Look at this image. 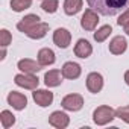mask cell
<instances>
[{"label": "cell", "mask_w": 129, "mask_h": 129, "mask_svg": "<svg viewBox=\"0 0 129 129\" xmlns=\"http://www.w3.org/2000/svg\"><path fill=\"white\" fill-rule=\"evenodd\" d=\"M61 72H62V76L66 79H78L81 76V73H82V69H81V66L78 62L69 61V62H66L62 66Z\"/></svg>", "instance_id": "30bf717a"}, {"label": "cell", "mask_w": 129, "mask_h": 129, "mask_svg": "<svg viewBox=\"0 0 129 129\" xmlns=\"http://www.w3.org/2000/svg\"><path fill=\"white\" fill-rule=\"evenodd\" d=\"M129 23V8H126L123 12H121V15L118 17V20H117V24L118 26H124V24H127Z\"/></svg>", "instance_id": "484cf974"}, {"label": "cell", "mask_w": 129, "mask_h": 129, "mask_svg": "<svg viewBox=\"0 0 129 129\" xmlns=\"http://www.w3.org/2000/svg\"><path fill=\"white\" fill-rule=\"evenodd\" d=\"M61 106L64 109H67V111H72V112H76L79 109H82L84 106V97L81 94H67L66 97H64L61 100Z\"/></svg>", "instance_id": "277c9868"}, {"label": "cell", "mask_w": 129, "mask_h": 129, "mask_svg": "<svg viewBox=\"0 0 129 129\" xmlns=\"http://www.w3.org/2000/svg\"><path fill=\"white\" fill-rule=\"evenodd\" d=\"M17 67H18V70H20V72H23V73H30V75H35V73H38V72L41 70V67H43V66H41L40 62L34 61V59L24 58V59H20V61H18Z\"/></svg>", "instance_id": "4fadbf2b"}, {"label": "cell", "mask_w": 129, "mask_h": 129, "mask_svg": "<svg viewBox=\"0 0 129 129\" xmlns=\"http://www.w3.org/2000/svg\"><path fill=\"white\" fill-rule=\"evenodd\" d=\"M38 62L41 64L43 67H49V66H52V64H55V61H56V58H55V52L52 50V49H49V47H44V49H41L40 52H38Z\"/></svg>", "instance_id": "e0dca14e"}, {"label": "cell", "mask_w": 129, "mask_h": 129, "mask_svg": "<svg viewBox=\"0 0 129 129\" xmlns=\"http://www.w3.org/2000/svg\"><path fill=\"white\" fill-rule=\"evenodd\" d=\"M91 9L105 17L117 15L118 12L129 8V0H87Z\"/></svg>", "instance_id": "6da1fadb"}, {"label": "cell", "mask_w": 129, "mask_h": 129, "mask_svg": "<svg viewBox=\"0 0 129 129\" xmlns=\"http://www.w3.org/2000/svg\"><path fill=\"white\" fill-rule=\"evenodd\" d=\"M87 88H88V91L93 93V94L100 93L102 88H103V76H102L100 73H97V72L90 73V75L87 76Z\"/></svg>", "instance_id": "ba28073f"}, {"label": "cell", "mask_w": 129, "mask_h": 129, "mask_svg": "<svg viewBox=\"0 0 129 129\" xmlns=\"http://www.w3.org/2000/svg\"><path fill=\"white\" fill-rule=\"evenodd\" d=\"M124 82H126V85H129V70H126V73H124Z\"/></svg>", "instance_id": "4316f807"}, {"label": "cell", "mask_w": 129, "mask_h": 129, "mask_svg": "<svg viewBox=\"0 0 129 129\" xmlns=\"http://www.w3.org/2000/svg\"><path fill=\"white\" fill-rule=\"evenodd\" d=\"M40 17L37 15V14H27V15H24L18 23H17V29L20 30V32H23V34H27L34 26H37L38 23H40Z\"/></svg>", "instance_id": "8fae6325"}, {"label": "cell", "mask_w": 129, "mask_h": 129, "mask_svg": "<svg viewBox=\"0 0 129 129\" xmlns=\"http://www.w3.org/2000/svg\"><path fill=\"white\" fill-rule=\"evenodd\" d=\"M32 96H34L35 103L41 108H47L53 102V93L49 90H34Z\"/></svg>", "instance_id": "9c48e42d"}, {"label": "cell", "mask_w": 129, "mask_h": 129, "mask_svg": "<svg viewBox=\"0 0 129 129\" xmlns=\"http://www.w3.org/2000/svg\"><path fill=\"white\" fill-rule=\"evenodd\" d=\"M5 58H6V47H2V56H0V59L3 61Z\"/></svg>", "instance_id": "83f0119b"}, {"label": "cell", "mask_w": 129, "mask_h": 129, "mask_svg": "<svg viewBox=\"0 0 129 129\" xmlns=\"http://www.w3.org/2000/svg\"><path fill=\"white\" fill-rule=\"evenodd\" d=\"M0 38H2V41H0V44H2V47H8L12 41V35L8 29H2L0 30Z\"/></svg>", "instance_id": "d4e9b609"}, {"label": "cell", "mask_w": 129, "mask_h": 129, "mask_svg": "<svg viewBox=\"0 0 129 129\" xmlns=\"http://www.w3.org/2000/svg\"><path fill=\"white\" fill-rule=\"evenodd\" d=\"M59 8V0H43L41 9L47 14H55Z\"/></svg>", "instance_id": "603a6c76"}, {"label": "cell", "mask_w": 129, "mask_h": 129, "mask_svg": "<svg viewBox=\"0 0 129 129\" xmlns=\"http://www.w3.org/2000/svg\"><path fill=\"white\" fill-rule=\"evenodd\" d=\"M14 82H15V85H18V87H21L24 90H37L38 85H40L38 76L30 75V73H23V72L15 75Z\"/></svg>", "instance_id": "3957f363"}, {"label": "cell", "mask_w": 129, "mask_h": 129, "mask_svg": "<svg viewBox=\"0 0 129 129\" xmlns=\"http://www.w3.org/2000/svg\"><path fill=\"white\" fill-rule=\"evenodd\" d=\"M115 117H118L120 120H123L124 123L129 124V105L118 106V108L115 109Z\"/></svg>", "instance_id": "cb8c5ba5"}, {"label": "cell", "mask_w": 129, "mask_h": 129, "mask_svg": "<svg viewBox=\"0 0 129 129\" xmlns=\"http://www.w3.org/2000/svg\"><path fill=\"white\" fill-rule=\"evenodd\" d=\"M49 32V24L47 23H43V21H40L37 26H34L26 35L30 38V40H41V38H44L46 37V34Z\"/></svg>", "instance_id": "ac0fdd59"}, {"label": "cell", "mask_w": 129, "mask_h": 129, "mask_svg": "<svg viewBox=\"0 0 129 129\" xmlns=\"http://www.w3.org/2000/svg\"><path fill=\"white\" fill-rule=\"evenodd\" d=\"M91 53H93V46L90 44V41H87L84 38L78 40V43L75 46V55L81 59H87L88 56H91Z\"/></svg>", "instance_id": "9a60e30c"}, {"label": "cell", "mask_w": 129, "mask_h": 129, "mask_svg": "<svg viewBox=\"0 0 129 129\" xmlns=\"http://www.w3.org/2000/svg\"><path fill=\"white\" fill-rule=\"evenodd\" d=\"M84 5V0H64V12L67 15H76Z\"/></svg>", "instance_id": "d6986e66"}, {"label": "cell", "mask_w": 129, "mask_h": 129, "mask_svg": "<svg viewBox=\"0 0 129 129\" xmlns=\"http://www.w3.org/2000/svg\"><path fill=\"white\" fill-rule=\"evenodd\" d=\"M53 43L59 47V49H67L72 43V34L69 32V29L66 27H58L53 32Z\"/></svg>", "instance_id": "8992f818"}, {"label": "cell", "mask_w": 129, "mask_h": 129, "mask_svg": "<svg viewBox=\"0 0 129 129\" xmlns=\"http://www.w3.org/2000/svg\"><path fill=\"white\" fill-rule=\"evenodd\" d=\"M0 120H2V126L3 129H9L14 123H15V115L8 111V109H3L2 112H0Z\"/></svg>", "instance_id": "ffe728a7"}, {"label": "cell", "mask_w": 129, "mask_h": 129, "mask_svg": "<svg viewBox=\"0 0 129 129\" xmlns=\"http://www.w3.org/2000/svg\"><path fill=\"white\" fill-rule=\"evenodd\" d=\"M123 29H124V34L129 37V23H127V24H124V26H123Z\"/></svg>", "instance_id": "f1b7e54d"}, {"label": "cell", "mask_w": 129, "mask_h": 129, "mask_svg": "<svg viewBox=\"0 0 129 129\" xmlns=\"http://www.w3.org/2000/svg\"><path fill=\"white\" fill-rule=\"evenodd\" d=\"M34 0H11V8L15 12H23L32 6Z\"/></svg>", "instance_id": "7402d4cb"}, {"label": "cell", "mask_w": 129, "mask_h": 129, "mask_svg": "<svg viewBox=\"0 0 129 129\" xmlns=\"http://www.w3.org/2000/svg\"><path fill=\"white\" fill-rule=\"evenodd\" d=\"M62 78H64V76H62V72L53 69V70H49V72L44 75V84H46L49 88H52V87H58V85H61Z\"/></svg>", "instance_id": "2e32d148"}, {"label": "cell", "mask_w": 129, "mask_h": 129, "mask_svg": "<svg viewBox=\"0 0 129 129\" xmlns=\"http://www.w3.org/2000/svg\"><path fill=\"white\" fill-rule=\"evenodd\" d=\"M49 124H52L56 129H66L70 124V117L62 111H53L49 115Z\"/></svg>", "instance_id": "52a82bcc"}, {"label": "cell", "mask_w": 129, "mask_h": 129, "mask_svg": "<svg viewBox=\"0 0 129 129\" xmlns=\"http://www.w3.org/2000/svg\"><path fill=\"white\" fill-rule=\"evenodd\" d=\"M108 49H109V52H111L112 55H123V53L126 52V49H127V41H126L124 37L117 35V37H114V38L111 40Z\"/></svg>", "instance_id": "5bb4252c"}, {"label": "cell", "mask_w": 129, "mask_h": 129, "mask_svg": "<svg viewBox=\"0 0 129 129\" xmlns=\"http://www.w3.org/2000/svg\"><path fill=\"white\" fill-rule=\"evenodd\" d=\"M97 23H99V15H97V12H96L94 9H91V8L85 9L84 15H82V18H81V26H82V29L91 32V30L96 29Z\"/></svg>", "instance_id": "5b68a950"}, {"label": "cell", "mask_w": 129, "mask_h": 129, "mask_svg": "<svg viewBox=\"0 0 129 129\" xmlns=\"http://www.w3.org/2000/svg\"><path fill=\"white\" fill-rule=\"evenodd\" d=\"M111 32H112V27H111L109 24H105V26L99 27V29L94 32V40H96L97 43H103V41L111 35Z\"/></svg>", "instance_id": "44dd1931"}, {"label": "cell", "mask_w": 129, "mask_h": 129, "mask_svg": "<svg viewBox=\"0 0 129 129\" xmlns=\"http://www.w3.org/2000/svg\"><path fill=\"white\" fill-rule=\"evenodd\" d=\"M114 118H115V109H112L108 105H100L93 112V121L97 126H105V124L111 123Z\"/></svg>", "instance_id": "7a4b0ae2"}, {"label": "cell", "mask_w": 129, "mask_h": 129, "mask_svg": "<svg viewBox=\"0 0 129 129\" xmlns=\"http://www.w3.org/2000/svg\"><path fill=\"white\" fill-rule=\"evenodd\" d=\"M8 103L17 109V111H23L26 106H27V99L23 93H18V91H11L8 94Z\"/></svg>", "instance_id": "7c38bea8"}]
</instances>
